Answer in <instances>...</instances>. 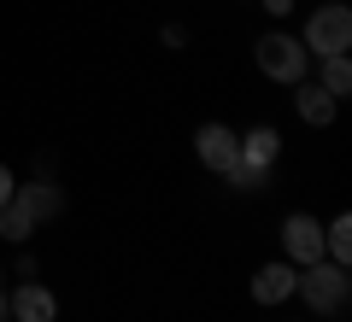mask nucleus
<instances>
[{"label": "nucleus", "instance_id": "9", "mask_svg": "<svg viewBox=\"0 0 352 322\" xmlns=\"http://www.w3.org/2000/svg\"><path fill=\"white\" fill-rule=\"evenodd\" d=\"M294 264H264L258 275H252V299L258 305H282V299H294Z\"/></svg>", "mask_w": 352, "mask_h": 322}, {"label": "nucleus", "instance_id": "7", "mask_svg": "<svg viewBox=\"0 0 352 322\" xmlns=\"http://www.w3.org/2000/svg\"><path fill=\"white\" fill-rule=\"evenodd\" d=\"M282 159V135L270 124L264 129H247V135H241V164H247V170H258V176H270V164Z\"/></svg>", "mask_w": 352, "mask_h": 322}, {"label": "nucleus", "instance_id": "4", "mask_svg": "<svg viewBox=\"0 0 352 322\" xmlns=\"http://www.w3.org/2000/svg\"><path fill=\"white\" fill-rule=\"evenodd\" d=\"M194 152H200V164L212 176H229L241 164V135L223 129V124H200V129H194Z\"/></svg>", "mask_w": 352, "mask_h": 322}, {"label": "nucleus", "instance_id": "12", "mask_svg": "<svg viewBox=\"0 0 352 322\" xmlns=\"http://www.w3.org/2000/svg\"><path fill=\"white\" fill-rule=\"evenodd\" d=\"M0 235L12 240V246H24V240L36 235V217H30V211L18 205V199H6V205H0Z\"/></svg>", "mask_w": 352, "mask_h": 322}, {"label": "nucleus", "instance_id": "14", "mask_svg": "<svg viewBox=\"0 0 352 322\" xmlns=\"http://www.w3.org/2000/svg\"><path fill=\"white\" fill-rule=\"evenodd\" d=\"M223 182H229V187H241V194H252V187H264V176H258V170H247V164H235Z\"/></svg>", "mask_w": 352, "mask_h": 322}, {"label": "nucleus", "instance_id": "6", "mask_svg": "<svg viewBox=\"0 0 352 322\" xmlns=\"http://www.w3.org/2000/svg\"><path fill=\"white\" fill-rule=\"evenodd\" d=\"M6 317L12 322H53L59 317V299L41 281H18V293H6Z\"/></svg>", "mask_w": 352, "mask_h": 322}, {"label": "nucleus", "instance_id": "1", "mask_svg": "<svg viewBox=\"0 0 352 322\" xmlns=\"http://www.w3.org/2000/svg\"><path fill=\"white\" fill-rule=\"evenodd\" d=\"M346 293H352V281H346V270L340 264H305L300 275H294V299H305V305L317 310V317H335V310H346Z\"/></svg>", "mask_w": 352, "mask_h": 322}, {"label": "nucleus", "instance_id": "5", "mask_svg": "<svg viewBox=\"0 0 352 322\" xmlns=\"http://www.w3.org/2000/svg\"><path fill=\"white\" fill-rule=\"evenodd\" d=\"M282 252H288L294 264H317V258H323V223L305 217V211L282 217Z\"/></svg>", "mask_w": 352, "mask_h": 322}, {"label": "nucleus", "instance_id": "16", "mask_svg": "<svg viewBox=\"0 0 352 322\" xmlns=\"http://www.w3.org/2000/svg\"><path fill=\"white\" fill-rule=\"evenodd\" d=\"M12 187H18V182H12V170H6V164H0V205H6V199H12Z\"/></svg>", "mask_w": 352, "mask_h": 322}, {"label": "nucleus", "instance_id": "15", "mask_svg": "<svg viewBox=\"0 0 352 322\" xmlns=\"http://www.w3.org/2000/svg\"><path fill=\"white\" fill-rule=\"evenodd\" d=\"M258 6H264L270 18H288V12H294V0H258Z\"/></svg>", "mask_w": 352, "mask_h": 322}, {"label": "nucleus", "instance_id": "8", "mask_svg": "<svg viewBox=\"0 0 352 322\" xmlns=\"http://www.w3.org/2000/svg\"><path fill=\"white\" fill-rule=\"evenodd\" d=\"M12 199L36 217V223L59 217V205H65V194H59V182H53V176H41V182H30V187H12Z\"/></svg>", "mask_w": 352, "mask_h": 322}, {"label": "nucleus", "instance_id": "3", "mask_svg": "<svg viewBox=\"0 0 352 322\" xmlns=\"http://www.w3.org/2000/svg\"><path fill=\"white\" fill-rule=\"evenodd\" d=\"M258 71L270 76V82H305V65H311V53L300 47V36H282V30H270V36L258 41Z\"/></svg>", "mask_w": 352, "mask_h": 322}, {"label": "nucleus", "instance_id": "10", "mask_svg": "<svg viewBox=\"0 0 352 322\" xmlns=\"http://www.w3.org/2000/svg\"><path fill=\"white\" fill-rule=\"evenodd\" d=\"M335 106H340V100H335V94H323L317 82H294V112H300L311 129H323L329 117H335Z\"/></svg>", "mask_w": 352, "mask_h": 322}, {"label": "nucleus", "instance_id": "17", "mask_svg": "<svg viewBox=\"0 0 352 322\" xmlns=\"http://www.w3.org/2000/svg\"><path fill=\"white\" fill-rule=\"evenodd\" d=\"M0 322H6V293H0Z\"/></svg>", "mask_w": 352, "mask_h": 322}, {"label": "nucleus", "instance_id": "2", "mask_svg": "<svg viewBox=\"0 0 352 322\" xmlns=\"http://www.w3.org/2000/svg\"><path fill=\"white\" fill-rule=\"evenodd\" d=\"M305 53H317V59H329V53H346L352 47V12L346 6H317L311 18H305V36H300Z\"/></svg>", "mask_w": 352, "mask_h": 322}, {"label": "nucleus", "instance_id": "11", "mask_svg": "<svg viewBox=\"0 0 352 322\" xmlns=\"http://www.w3.org/2000/svg\"><path fill=\"white\" fill-rule=\"evenodd\" d=\"M323 258L340 264V270L352 264V217H335V223L323 229Z\"/></svg>", "mask_w": 352, "mask_h": 322}, {"label": "nucleus", "instance_id": "13", "mask_svg": "<svg viewBox=\"0 0 352 322\" xmlns=\"http://www.w3.org/2000/svg\"><path fill=\"white\" fill-rule=\"evenodd\" d=\"M317 88H323V94H346V88H352V59H346V53H329V59H323V71H317Z\"/></svg>", "mask_w": 352, "mask_h": 322}]
</instances>
